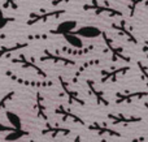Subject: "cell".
I'll return each instance as SVG.
<instances>
[{"label":"cell","mask_w":148,"mask_h":142,"mask_svg":"<svg viewBox=\"0 0 148 142\" xmlns=\"http://www.w3.org/2000/svg\"><path fill=\"white\" fill-rule=\"evenodd\" d=\"M70 132H72V130H70L69 128L47 124L46 128L42 130V134H49V136H52V138H57V137H60V136H69Z\"/></svg>","instance_id":"cell-11"},{"label":"cell","mask_w":148,"mask_h":142,"mask_svg":"<svg viewBox=\"0 0 148 142\" xmlns=\"http://www.w3.org/2000/svg\"><path fill=\"white\" fill-rule=\"evenodd\" d=\"M55 114L59 115V116H61L64 121H68V120H70V121L75 123V124L86 125V123H84V120L82 119V117H79L78 115H75L74 112H72L69 108H66V107H64V106L56 107V110H55Z\"/></svg>","instance_id":"cell-9"},{"label":"cell","mask_w":148,"mask_h":142,"mask_svg":"<svg viewBox=\"0 0 148 142\" xmlns=\"http://www.w3.org/2000/svg\"><path fill=\"white\" fill-rule=\"evenodd\" d=\"M144 5H146V7H148V0H147V1H144Z\"/></svg>","instance_id":"cell-33"},{"label":"cell","mask_w":148,"mask_h":142,"mask_svg":"<svg viewBox=\"0 0 148 142\" xmlns=\"http://www.w3.org/2000/svg\"><path fill=\"white\" fill-rule=\"evenodd\" d=\"M25 136H29V132H26V130H22V129H16L13 130V132L8 133L7 136H5L4 140L7 142H14L17 140H20V138L25 137Z\"/></svg>","instance_id":"cell-19"},{"label":"cell","mask_w":148,"mask_h":142,"mask_svg":"<svg viewBox=\"0 0 148 142\" xmlns=\"http://www.w3.org/2000/svg\"><path fill=\"white\" fill-rule=\"evenodd\" d=\"M138 68H139V70H140L142 76H143L144 81H146V83H147V88H148V67L146 64H143V63L138 61Z\"/></svg>","instance_id":"cell-21"},{"label":"cell","mask_w":148,"mask_h":142,"mask_svg":"<svg viewBox=\"0 0 148 142\" xmlns=\"http://www.w3.org/2000/svg\"><path fill=\"white\" fill-rule=\"evenodd\" d=\"M59 81H60V85H61L62 90H64L65 95L68 97V102H69V104H79L81 107H84V101L81 98V97L78 95V93H77L75 90H73L72 88H70L69 82H66V81L64 80V77L62 76H59Z\"/></svg>","instance_id":"cell-3"},{"label":"cell","mask_w":148,"mask_h":142,"mask_svg":"<svg viewBox=\"0 0 148 142\" xmlns=\"http://www.w3.org/2000/svg\"><path fill=\"white\" fill-rule=\"evenodd\" d=\"M100 60H97V59H94V60H88V61H84L82 65H79V68L77 69V72H75V74H74V77H73V80H72V82L73 83H77V81H78V78L81 77V74L84 72V70L87 69V68H90V67H92V65H99L100 64Z\"/></svg>","instance_id":"cell-15"},{"label":"cell","mask_w":148,"mask_h":142,"mask_svg":"<svg viewBox=\"0 0 148 142\" xmlns=\"http://www.w3.org/2000/svg\"><path fill=\"white\" fill-rule=\"evenodd\" d=\"M64 37L68 39V42H69L72 46L74 47H78V48H83V43H82V41L78 38V37H75L73 34V31H70V33H66L64 34Z\"/></svg>","instance_id":"cell-20"},{"label":"cell","mask_w":148,"mask_h":142,"mask_svg":"<svg viewBox=\"0 0 148 142\" xmlns=\"http://www.w3.org/2000/svg\"><path fill=\"white\" fill-rule=\"evenodd\" d=\"M65 13V9H57V10H51V12H44V13H38V14H33V18L27 22V25H33V23L40 22V21H46L47 18H55L60 17L61 14Z\"/></svg>","instance_id":"cell-12"},{"label":"cell","mask_w":148,"mask_h":142,"mask_svg":"<svg viewBox=\"0 0 148 142\" xmlns=\"http://www.w3.org/2000/svg\"><path fill=\"white\" fill-rule=\"evenodd\" d=\"M13 130H16L14 128L7 127V125H4V124L0 123V133H10V132H13Z\"/></svg>","instance_id":"cell-23"},{"label":"cell","mask_w":148,"mask_h":142,"mask_svg":"<svg viewBox=\"0 0 148 142\" xmlns=\"http://www.w3.org/2000/svg\"><path fill=\"white\" fill-rule=\"evenodd\" d=\"M86 83H87V88H88L90 94H91V95L96 99V103L99 104V106H103V107L109 106V101L105 98L103 90H100L99 86L96 85V82H95L94 80H87Z\"/></svg>","instance_id":"cell-6"},{"label":"cell","mask_w":148,"mask_h":142,"mask_svg":"<svg viewBox=\"0 0 148 142\" xmlns=\"http://www.w3.org/2000/svg\"><path fill=\"white\" fill-rule=\"evenodd\" d=\"M35 110H36V115L38 117L43 120H48V115H47V111H46V107H44V99L42 97L40 93L36 94V104H35Z\"/></svg>","instance_id":"cell-14"},{"label":"cell","mask_w":148,"mask_h":142,"mask_svg":"<svg viewBox=\"0 0 148 142\" xmlns=\"http://www.w3.org/2000/svg\"><path fill=\"white\" fill-rule=\"evenodd\" d=\"M10 21H13V18H7V17L0 18V29H3L8 22H10Z\"/></svg>","instance_id":"cell-25"},{"label":"cell","mask_w":148,"mask_h":142,"mask_svg":"<svg viewBox=\"0 0 148 142\" xmlns=\"http://www.w3.org/2000/svg\"><path fill=\"white\" fill-rule=\"evenodd\" d=\"M90 130L92 132L97 133L99 136H108V137H112V138H121L122 134L120 132H117L116 129L113 128H109L104 124H100V123H92V124H88L87 125Z\"/></svg>","instance_id":"cell-5"},{"label":"cell","mask_w":148,"mask_h":142,"mask_svg":"<svg viewBox=\"0 0 148 142\" xmlns=\"http://www.w3.org/2000/svg\"><path fill=\"white\" fill-rule=\"evenodd\" d=\"M97 142H107V140H105V138H103V140H100V141H97Z\"/></svg>","instance_id":"cell-32"},{"label":"cell","mask_w":148,"mask_h":142,"mask_svg":"<svg viewBox=\"0 0 148 142\" xmlns=\"http://www.w3.org/2000/svg\"><path fill=\"white\" fill-rule=\"evenodd\" d=\"M62 3H72V0H52V7H57Z\"/></svg>","instance_id":"cell-26"},{"label":"cell","mask_w":148,"mask_h":142,"mask_svg":"<svg viewBox=\"0 0 148 142\" xmlns=\"http://www.w3.org/2000/svg\"><path fill=\"white\" fill-rule=\"evenodd\" d=\"M95 48L94 44H91L90 47H87V48H79V50H74V48H69V47H62L61 48V52H64V54L66 55H73V56H82V55H87L90 51H92V50Z\"/></svg>","instance_id":"cell-16"},{"label":"cell","mask_w":148,"mask_h":142,"mask_svg":"<svg viewBox=\"0 0 148 142\" xmlns=\"http://www.w3.org/2000/svg\"><path fill=\"white\" fill-rule=\"evenodd\" d=\"M100 35L103 37V39H104L105 44H107L108 50H109V52L112 54V57H110V60H112L113 63L118 61V60H122V61H126V63H130L131 59L129 56H126L125 54H123V48L120 46H114V43H113V41L109 38V35H108L105 31H101L100 33Z\"/></svg>","instance_id":"cell-2"},{"label":"cell","mask_w":148,"mask_h":142,"mask_svg":"<svg viewBox=\"0 0 148 142\" xmlns=\"http://www.w3.org/2000/svg\"><path fill=\"white\" fill-rule=\"evenodd\" d=\"M12 97H13V93H9V94H7V95H5V97H4V98H3V99H1V102H0V110H1V108H3V107H4L5 102H7V101H9V99H10V98H12Z\"/></svg>","instance_id":"cell-24"},{"label":"cell","mask_w":148,"mask_h":142,"mask_svg":"<svg viewBox=\"0 0 148 142\" xmlns=\"http://www.w3.org/2000/svg\"><path fill=\"white\" fill-rule=\"evenodd\" d=\"M143 51L146 52V56H147V59H148V43H146V46L143 47Z\"/></svg>","instance_id":"cell-28"},{"label":"cell","mask_w":148,"mask_h":142,"mask_svg":"<svg viewBox=\"0 0 148 142\" xmlns=\"http://www.w3.org/2000/svg\"><path fill=\"white\" fill-rule=\"evenodd\" d=\"M3 17H4V14H3V9L0 8V18H3Z\"/></svg>","instance_id":"cell-30"},{"label":"cell","mask_w":148,"mask_h":142,"mask_svg":"<svg viewBox=\"0 0 148 142\" xmlns=\"http://www.w3.org/2000/svg\"><path fill=\"white\" fill-rule=\"evenodd\" d=\"M42 61H46V60H49V61L57 63V64H62V65H69V67H73L75 65V61L72 59H69L68 56H64V55H59V52L56 54H52L49 51H44V55L40 57Z\"/></svg>","instance_id":"cell-10"},{"label":"cell","mask_w":148,"mask_h":142,"mask_svg":"<svg viewBox=\"0 0 148 142\" xmlns=\"http://www.w3.org/2000/svg\"><path fill=\"white\" fill-rule=\"evenodd\" d=\"M130 1V17H133L134 13H135V9L138 7L139 3H142L143 0H129Z\"/></svg>","instance_id":"cell-22"},{"label":"cell","mask_w":148,"mask_h":142,"mask_svg":"<svg viewBox=\"0 0 148 142\" xmlns=\"http://www.w3.org/2000/svg\"><path fill=\"white\" fill-rule=\"evenodd\" d=\"M5 116H7L8 121L10 123L12 128H14V129H22L21 117L18 116L17 114H14V112H12V111H7V112H5Z\"/></svg>","instance_id":"cell-17"},{"label":"cell","mask_w":148,"mask_h":142,"mask_svg":"<svg viewBox=\"0 0 148 142\" xmlns=\"http://www.w3.org/2000/svg\"><path fill=\"white\" fill-rule=\"evenodd\" d=\"M129 142H144V137H135L133 140H130Z\"/></svg>","instance_id":"cell-27"},{"label":"cell","mask_w":148,"mask_h":142,"mask_svg":"<svg viewBox=\"0 0 148 142\" xmlns=\"http://www.w3.org/2000/svg\"><path fill=\"white\" fill-rule=\"evenodd\" d=\"M130 70V65H123V67H120V68H112V70H104L103 69L100 72L101 74V82L103 83H107L108 81L110 82H116L120 77H122L126 72Z\"/></svg>","instance_id":"cell-4"},{"label":"cell","mask_w":148,"mask_h":142,"mask_svg":"<svg viewBox=\"0 0 148 142\" xmlns=\"http://www.w3.org/2000/svg\"><path fill=\"white\" fill-rule=\"evenodd\" d=\"M108 119L112 121L113 125H127V124H136V123H142V117L138 116H126L122 114H108Z\"/></svg>","instance_id":"cell-7"},{"label":"cell","mask_w":148,"mask_h":142,"mask_svg":"<svg viewBox=\"0 0 148 142\" xmlns=\"http://www.w3.org/2000/svg\"><path fill=\"white\" fill-rule=\"evenodd\" d=\"M144 107H146L147 111H148V102H146V103H144Z\"/></svg>","instance_id":"cell-31"},{"label":"cell","mask_w":148,"mask_h":142,"mask_svg":"<svg viewBox=\"0 0 148 142\" xmlns=\"http://www.w3.org/2000/svg\"><path fill=\"white\" fill-rule=\"evenodd\" d=\"M91 3L92 4H84L83 10H94L95 14H103V13H105V14L110 16V17H122V12L109 7L107 4V1H104L105 4H99L97 0H92Z\"/></svg>","instance_id":"cell-1"},{"label":"cell","mask_w":148,"mask_h":142,"mask_svg":"<svg viewBox=\"0 0 148 142\" xmlns=\"http://www.w3.org/2000/svg\"><path fill=\"white\" fill-rule=\"evenodd\" d=\"M148 97V91H133V93H117L116 94V103H131L135 99H142Z\"/></svg>","instance_id":"cell-8"},{"label":"cell","mask_w":148,"mask_h":142,"mask_svg":"<svg viewBox=\"0 0 148 142\" xmlns=\"http://www.w3.org/2000/svg\"><path fill=\"white\" fill-rule=\"evenodd\" d=\"M77 22L75 21H68V22H62L61 25L57 28V30H52L51 33L52 34H66V33H70L72 31V29L75 28Z\"/></svg>","instance_id":"cell-18"},{"label":"cell","mask_w":148,"mask_h":142,"mask_svg":"<svg viewBox=\"0 0 148 142\" xmlns=\"http://www.w3.org/2000/svg\"><path fill=\"white\" fill-rule=\"evenodd\" d=\"M110 26H112V29H114V30H117L118 33H121L122 35H125L133 44H138V41H136V38L134 37L133 31L127 29V22H126V21L121 20L120 23H114V22H113Z\"/></svg>","instance_id":"cell-13"},{"label":"cell","mask_w":148,"mask_h":142,"mask_svg":"<svg viewBox=\"0 0 148 142\" xmlns=\"http://www.w3.org/2000/svg\"><path fill=\"white\" fill-rule=\"evenodd\" d=\"M73 142H82V138H81V136H77L73 140Z\"/></svg>","instance_id":"cell-29"}]
</instances>
